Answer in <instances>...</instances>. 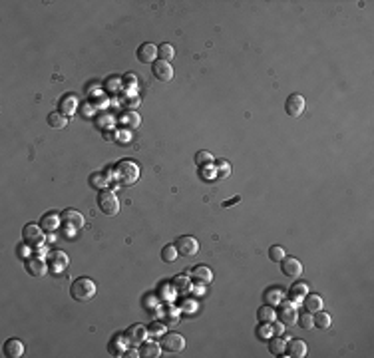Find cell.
Here are the masks:
<instances>
[{
	"instance_id": "obj_1",
	"label": "cell",
	"mask_w": 374,
	"mask_h": 358,
	"mask_svg": "<svg viewBox=\"0 0 374 358\" xmlns=\"http://www.w3.org/2000/svg\"><path fill=\"white\" fill-rule=\"evenodd\" d=\"M96 292H98V286H96V283H94L92 279H88V277L76 279L70 286L72 299L78 301V303H88V301H92L94 297H96Z\"/></svg>"
},
{
	"instance_id": "obj_2",
	"label": "cell",
	"mask_w": 374,
	"mask_h": 358,
	"mask_svg": "<svg viewBox=\"0 0 374 358\" xmlns=\"http://www.w3.org/2000/svg\"><path fill=\"white\" fill-rule=\"evenodd\" d=\"M116 179L119 185H134L140 179V166L134 159H121L116 166Z\"/></svg>"
},
{
	"instance_id": "obj_3",
	"label": "cell",
	"mask_w": 374,
	"mask_h": 358,
	"mask_svg": "<svg viewBox=\"0 0 374 358\" xmlns=\"http://www.w3.org/2000/svg\"><path fill=\"white\" fill-rule=\"evenodd\" d=\"M277 307H279V309H277V318H279L285 327H293V324H297V318H299V307H297V303H295V301H285V299H283Z\"/></svg>"
},
{
	"instance_id": "obj_4",
	"label": "cell",
	"mask_w": 374,
	"mask_h": 358,
	"mask_svg": "<svg viewBox=\"0 0 374 358\" xmlns=\"http://www.w3.org/2000/svg\"><path fill=\"white\" fill-rule=\"evenodd\" d=\"M98 207H100V211L104 215L114 217L119 211V201H117L116 193L110 189H100V193H98Z\"/></svg>"
},
{
	"instance_id": "obj_5",
	"label": "cell",
	"mask_w": 374,
	"mask_h": 358,
	"mask_svg": "<svg viewBox=\"0 0 374 358\" xmlns=\"http://www.w3.org/2000/svg\"><path fill=\"white\" fill-rule=\"evenodd\" d=\"M22 239L28 247H40L46 239V231L42 229V225H36V223H28L24 225L22 229Z\"/></svg>"
},
{
	"instance_id": "obj_6",
	"label": "cell",
	"mask_w": 374,
	"mask_h": 358,
	"mask_svg": "<svg viewBox=\"0 0 374 358\" xmlns=\"http://www.w3.org/2000/svg\"><path fill=\"white\" fill-rule=\"evenodd\" d=\"M162 348L165 352H171V354H179L185 350V338L179 333H167L162 338Z\"/></svg>"
},
{
	"instance_id": "obj_7",
	"label": "cell",
	"mask_w": 374,
	"mask_h": 358,
	"mask_svg": "<svg viewBox=\"0 0 374 358\" xmlns=\"http://www.w3.org/2000/svg\"><path fill=\"white\" fill-rule=\"evenodd\" d=\"M304 108H306V102L301 94H291L285 102V112L291 118H301L304 114Z\"/></svg>"
},
{
	"instance_id": "obj_8",
	"label": "cell",
	"mask_w": 374,
	"mask_h": 358,
	"mask_svg": "<svg viewBox=\"0 0 374 358\" xmlns=\"http://www.w3.org/2000/svg\"><path fill=\"white\" fill-rule=\"evenodd\" d=\"M175 249H177V253L181 257H193L199 251V243H197V239L191 237V235H181L175 241Z\"/></svg>"
},
{
	"instance_id": "obj_9",
	"label": "cell",
	"mask_w": 374,
	"mask_h": 358,
	"mask_svg": "<svg viewBox=\"0 0 374 358\" xmlns=\"http://www.w3.org/2000/svg\"><path fill=\"white\" fill-rule=\"evenodd\" d=\"M60 217H62V225L68 231H80L84 227V223H86L84 215L80 213V211H76V209H66V211H62Z\"/></svg>"
},
{
	"instance_id": "obj_10",
	"label": "cell",
	"mask_w": 374,
	"mask_h": 358,
	"mask_svg": "<svg viewBox=\"0 0 374 358\" xmlns=\"http://www.w3.org/2000/svg\"><path fill=\"white\" fill-rule=\"evenodd\" d=\"M280 271H283L285 277L297 279V277L303 275V263L299 261V259H295V257H285L280 261Z\"/></svg>"
},
{
	"instance_id": "obj_11",
	"label": "cell",
	"mask_w": 374,
	"mask_h": 358,
	"mask_svg": "<svg viewBox=\"0 0 374 358\" xmlns=\"http://www.w3.org/2000/svg\"><path fill=\"white\" fill-rule=\"evenodd\" d=\"M151 72H153L155 80H160V82H164V84H167V82L173 80V66H171V62L155 60L153 66H151Z\"/></svg>"
},
{
	"instance_id": "obj_12",
	"label": "cell",
	"mask_w": 374,
	"mask_h": 358,
	"mask_svg": "<svg viewBox=\"0 0 374 358\" xmlns=\"http://www.w3.org/2000/svg\"><path fill=\"white\" fill-rule=\"evenodd\" d=\"M136 56H138V60H140L141 64H153L155 58H158V46L151 44V42H145V44H141L138 48Z\"/></svg>"
},
{
	"instance_id": "obj_13",
	"label": "cell",
	"mask_w": 374,
	"mask_h": 358,
	"mask_svg": "<svg viewBox=\"0 0 374 358\" xmlns=\"http://www.w3.org/2000/svg\"><path fill=\"white\" fill-rule=\"evenodd\" d=\"M126 338L132 346H140L141 342H145V338H147V329L141 327V324H132L126 331Z\"/></svg>"
},
{
	"instance_id": "obj_14",
	"label": "cell",
	"mask_w": 374,
	"mask_h": 358,
	"mask_svg": "<svg viewBox=\"0 0 374 358\" xmlns=\"http://www.w3.org/2000/svg\"><path fill=\"white\" fill-rule=\"evenodd\" d=\"M68 263H70V259H68V255L64 251H52L50 257H48V265H50V269L54 273H62L68 267Z\"/></svg>"
},
{
	"instance_id": "obj_15",
	"label": "cell",
	"mask_w": 374,
	"mask_h": 358,
	"mask_svg": "<svg viewBox=\"0 0 374 358\" xmlns=\"http://www.w3.org/2000/svg\"><path fill=\"white\" fill-rule=\"evenodd\" d=\"M189 275H191V279L197 285H209L211 281H213V271H211L209 267H205V265H197Z\"/></svg>"
},
{
	"instance_id": "obj_16",
	"label": "cell",
	"mask_w": 374,
	"mask_h": 358,
	"mask_svg": "<svg viewBox=\"0 0 374 358\" xmlns=\"http://www.w3.org/2000/svg\"><path fill=\"white\" fill-rule=\"evenodd\" d=\"M26 271H28V275H32V277H44L48 271V265L44 259H40V257H30L28 261H26Z\"/></svg>"
},
{
	"instance_id": "obj_17",
	"label": "cell",
	"mask_w": 374,
	"mask_h": 358,
	"mask_svg": "<svg viewBox=\"0 0 374 358\" xmlns=\"http://www.w3.org/2000/svg\"><path fill=\"white\" fill-rule=\"evenodd\" d=\"M58 112H62L64 116H72V114H76V110H78V97L76 94H66L60 97V102H58Z\"/></svg>"
},
{
	"instance_id": "obj_18",
	"label": "cell",
	"mask_w": 374,
	"mask_h": 358,
	"mask_svg": "<svg viewBox=\"0 0 374 358\" xmlns=\"http://www.w3.org/2000/svg\"><path fill=\"white\" fill-rule=\"evenodd\" d=\"M24 354V344L18 338H8L4 342V356L8 358H20Z\"/></svg>"
},
{
	"instance_id": "obj_19",
	"label": "cell",
	"mask_w": 374,
	"mask_h": 358,
	"mask_svg": "<svg viewBox=\"0 0 374 358\" xmlns=\"http://www.w3.org/2000/svg\"><path fill=\"white\" fill-rule=\"evenodd\" d=\"M291 340V336H273L271 340H269V350H271V354H275V356H283L285 352H287V342Z\"/></svg>"
},
{
	"instance_id": "obj_20",
	"label": "cell",
	"mask_w": 374,
	"mask_h": 358,
	"mask_svg": "<svg viewBox=\"0 0 374 358\" xmlns=\"http://www.w3.org/2000/svg\"><path fill=\"white\" fill-rule=\"evenodd\" d=\"M140 356L143 358H158L162 356V344L153 342V340H145L140 344Z\"/></svg>"
},
{
	"instance_id": "obj_21",
	"label": "cell",
	"mask_w": 374,
	"mask_h": 358,
	"mask_svg": "<svg viewBox=\"0 0 374 358\" xmlns=\"http://www.w3.org/2000/svg\"><path fill=\"white\" fill-rule=\"evenodd\" d=\"M287 354L293 358H304L306 356V344L299 338H293L287 342Z\"/></svg>"
},
{
	"instance_id": "obj_22",
	"label": "cell",
	"mask_w": 374,
	"mask_h": 358,
	"mask_svg": "<svg viewBox=\"0 0 374 358\" xmlns=\"http://www.w3.org/2000/svg\"><path fill=\"white\" fill-rule=\"evenodd\" d=\"M304 310L306 312H317V310H323V297L321 295H315V292H306L304 297Z\"/></svg>"
},
{
	"instance_id": "obj_23",
	"label": "cell",
	"mask_w": 374,
	"mask_h": 358,
	"mask_svg": "<svg viewBox=\"0 0 374 358\" xmlns=\"http://www.w3.org/2000/svg\"><path fill=\"white\" fill-rule=\"evenodd\" d=\"M60 223H62V217L58 213H54V211H50V213H46L40 219V225H42L44 231H56V229H60Z\"/></svg>"
},
{
	"instance_id": "obj_24",
	"label": "cell",
	"mask_w": 374,
	"mask_h": 358,
	"mask_svg": "<svg viewBox=\"0 0 374 358\" xmlns=\"http://www.w3.org/2000/svg\"><path fill=\"white\" fill-rule=\"evenodd\" d=\"M313 322H315V329H321V331H328L332 327V318L325 310H317L313 314Z\"/></svg>"
},
{
	"instance_id": "obj_25",
	"label": "cell",
	"mask_w": 374,
	"mask_h": 358,
	"mask_svg": "<svg viewBox=\"0 0 374 358\" xmlns=\"http://www.w3.org/2000/svg\"><path fill=\"white\" fill-rule=\"evenodd\" d=\"M263 301H265V305L277 307L280 301H283V288H279V286L267 288V290H265V295H263Z\"/></svg>"
},
{
	"instance_id": "obj_26",
	"label": "cell",
	"mask_w": 374,
	"mask_h": 358,
	"mask_svg": "<svg viewBox=\"0 0 374 358\" xmlns=\"http://www.w3.org/2000/svg\"><path fill=\"white\" fill-rule=\"evenodd\" d=\"M257 320H259V322H265V324H271L273 320H277V310L273 309L271 305L259 307V310H257Z\"/></svg>"
},
{
	"instance_id": "obj_27",
	"label": "cell",
	"mask_w": 374,
	"mask_h": 358,
	"mask_svg": "<svg viewBox=\"0 0 374 358\" xmlns=\"http://www.w3.org/2000/svg\"><path fill=\"white\" fill-rule=\"evenodd\" d=\"M48 125L52 129H62L68 125V116H64L62 112H52V114H48Z\"/></svg>"
},
{
	"instance_id": "obj_28",
	"label": "cell",
	"mask_w": 374,
	"mask_h": 358,
	"mask_svg": "<svg viewBox=\"0 0 374 358\" xmlns=\"http://www.w3.org/2000/svg\"><path fill=\"white\" fill-rule=\"evenodd\" d=\"M213 175L217 179H227L231 175V164L227 159H219L215 161V167H213Z\"/></svg>"
},
{
	"instance_id": "obj_29",
	"label": "cell",
	"mask_w": 374,
	"mask_h": 358,
	"mask_svg": "<svg viewBox=\"0 0 374 358\" xmlns=\"http://www.w3.org/2000/svg\"><path fill=\"white\" fill-rule=\"evenodd\" d=\"M306 292H308V285L306 283H295V285L291 286V290H289V295H291V301H303L304 297H306Z\"/></svg>"
},
{
	"instance_id": "obj_30",
	"label": "cell",
	"mask_w": 374,
	"mask_h": 358,
	"mask_svg": "<svg viewBox=\"0 0 374 358\" xmlns=\"http://www.w3.org/2000/svg\"><path fill=\"white\" fill-rule=\"evenodd\" d=\"M173 288L177 290V292H181V295H185L191 290V281H189V277L187 275H177L175 279H173Z\"/></svg>"
},
{
	"instance_id": "obj_31",
	"label": "cell",
	"mask_w": 374,
	"mask_h": 358,
	"mask_svg": "<svg viewBox=\"0 0 374 358\" xmlns=\"http://www.w3.org/2000/svg\"><path fill=\"white\" fill-rule=\"evenodd\" d=\"M213 164H215V159H213L211 151H203V149H201V151L195 153V166L197 167H203V169H205V167H211Z\"/></svg>"
},
{
	"instance_id": "obj_32",
	"label": "cell",
	"mask_w": 374,
	"mask_h": 358,
	"mask_svg": "<svg viewBox=\"0 0 374 358\" xmlns=\"http://www.w3.org/2000/svg\"><path fill=\"white\" fill-rule=\"evenodd\" d=\"M126 342H128L126 334H123V336H116V340L110 344V352H112L114 356H123V352H126Z\"/></svg>"
},
{
	"instance_id": "obj_33",
	"label": "cell",
	"mask_w": 374,
	"mask_h": 358,
	"mask_svg": "<svg viewBox=\"0 0 374 358\" xmlns=\"http://www.w3.org/2000/svg\"><path fill=\"white\" fill-rule=\"evenodd\" d=\"M177 249H175V245H165L164 249H162V261L167 263V265H171V263L177 261Z\"/></svg>"
},
{
	"instance_id": "obj_34",
	"label": "cell",
	"mask_w": 374,
	"mask_h": 358,
	"mask_svg": "<svg viewBox=\"0 0 374 358\" xmlns=\"http://www.w3.org/2000/svg\"><path fill=\"white\" fill-rule=\"evenodd\" d=\"M121 121H123V125H126L128 129H136V127H140L141 125V118L136 114V112H128Z\"/></svg>"
},
{
	"instance_id": "obj_35",
	"label": "cell",
	"mask_w": 374,
	"mask_h": 358,
	"mask_svg": "<svg viewBox=\"0 0 374 358\" xmlns=\"http://www.w3.org/2000/svg\"><path fill=\"white\" fill-rule=\"evenodd\" d=\"M158 56H160V60L171 62L173 56H175V48L171 46V44H162V46H158Z\"/></svg>"
},
{
	"instance_id": "obj_36",
	"label": "cell",
	"mask_w": 374,
	"mask_h": 358,
	"mask_svg": "<svg viewBox=\"0 0 374 358\" xmlns=\"http://www.w3.org/2000/svg\"><path fill=\"white\" fill-rule=\"evenodd\" d=\"M297 324L304 329V331H310V329H315V322H313V312H306L304 310L303 314H299V318H297Z\"/></svg>"
},
{
	"instance_id": "obj_37",
	"label": "cell",
	"mask_w": 374,
	"mask_h": 358,
	"mask_svg": "<svg viewBox=\"0 0 374 358\" xmlns=\"http://www.w3.org/2000/svg\"><path fill=\"white\" fill-rule=\"evenodd\" d=\"M287 255H285V249L283 247H279V245H273L271 249H269V259L275 263H280L283 259H285Z\"/></svg>"
},
{
	"instance_id": "obj_38",
	"label": "cell",
	"mask_w": 374,
	"mask_h": 358,
	"mask_svg": "<svg viewBox=\"0 0 374 358\" xmlns=\"http://www.w3.org/2000/svg\"><path fill=\"white\" fill-rule=\"evenodd\" d=\"M271 334H273V331H271V324H265V322H261L257 329V336L261 338V340H267V338H271Z\"/></svg>"
},
{
	"instance_id": "obj_39",
	"label": "cell",
	"mask_w": 374,
	"mask_h": 358,
	"mask_svg": "<svg viewBox=\"0 0 374 358\" xmlns=\"http://www.w3.org/2000/svg\"><path fill=\"white\" fill-rule=\"evenodd\" d=\"M271 331H273V334H275V336H280V334L285 333V324H283V322H275V320H273V322H271Z\"/></svg>"
},
{
	"instance_id": "obj_40",
	"label": "cell",
	"mask_w": 374,
	"mask_h": 358,
	"mask_svg": "<svg viewBox=\"0 0 374 358\" xmlns=\"http://www.w3.org/2000/svg\"><path fill=\"white\" fill-rule=\"evenodd\" d=\"M147 333H149V334H158V336H160V334H165V329L162 327V324H155V322H153V324L147 329Z\"/></svg>"
},
{
	"instance_id": "obj_41",
	"label": "cell",
	"mask_w": 374,
	"mask_h": 358,
	"mask_svg": "<svg viewBox=\"0 0 374 358\" xmlns=\"http://www.w3.org/2000/svg\"><path fill=\"white\" fill-rule=\"evenodd\" d=\"M123 356H128V358H134V356H140V352L136 350V348H130V350H126L123 352Z\"/></svg>"
},
{
	"instance_id": "obj_42",
	"label": "cell",
	"mask_w": 374,
	"mask_h": 358,
	"mask_svg": "<svg viewBox=\"0 0 374 358\" xmlns=\"http://www.w3.org/2000/svg\"><path fill=\"white\" fill-rule=\"evenodd\" d=\"M239 201H241V197L237 195V197H233V199H229V201H225V203H223V207H229V205H235V203H239Z\"/></svg>"
},
{
	"instance_id": "obj_43",
	"label": "cell",
	"mask_w": 374,
	"mask_h": 358,
	"mask_svg": "<svg viewBox=\"0 0 374 358\" xmlns=\"http://www.w3.org/2000/svg\"><path fill=\"white\" fill-rule=\"evenodd\" d=\"M138 104H141L140 97H130V102H128V108H134V106H138Z\"/></svg>"
}]
</instances>
